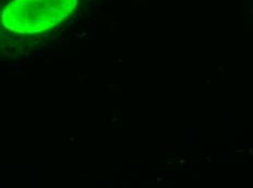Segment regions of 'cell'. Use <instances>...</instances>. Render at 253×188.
Returning a JSON list of instances; mask_svg holds the SVG:
<instances>
[{
    "label": "cell",
    "mask_w": 253,
    "mask_h": 188,
    "mask_svg": "<svg viewBox=\"0 0 253 188\" xmlns=\"http://www.w3.org/2000/svg\"><path fill=\"white\" fill-rule=\"evenodd\" d=\"M77 0H13L3 9L6 27L22 33L56 25L73 11Z\"/></svg>",
    "instance_id": "1"
}]
</instances>
